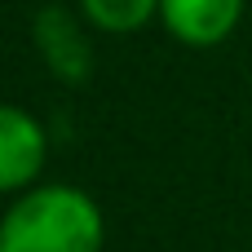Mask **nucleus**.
<instances>
[{
    "mask_svg": "<svg viewBox=\"0 0 252 252\" xmlns=\"http://www.w3.org/2000/svg\"><path fill=\"white\" fill-rule=\"evenodd\" d=\"M106 217L97 199L66 182L18 190L0 217V252H102Z\"/></svg>",
    "mask_w": 252,
    "mask_h": 252,
    "instance_id": "obj_1",
    "label": "nucleus"
},
{
    "mask_svg": "<svg viewBox=\"0 0 252 252\" xmlns=\"http://www.w3.org/2000/svg\"><path fill=\"white\" fill-rule=\"evenodd\" d=\"M84 13H71L66 4H44L31 22L35 49L44 58V66L62 80V84H84L93 71V44L84 31Z\"/></svg>",
    "mask_w": 252,
    "mask_h": 252,
    "instance_id": "obj_2",
    "label": "nucleus"
},
{
    "mask_svg": "<svg viewBox=\"0 0 252 252\" xmlns=\"http://www.w3.org/2000/svg\"><path fill=\"white\" fill-rule=\"evenodd\" d=\"M44 155H49V137H44L40 120L18 102L0 106V190L18 195V190L35 186Z\"/></svg>",
    "mask_w": 252,
    "mask_h": 252,
    "instance_id": "obj_3",
    "label": "nucleus"
},
{
    "mask_svg": "<svg viewBox=\"0 0 252 252\" xmlns=\"http://www.w3.org/2000/svg\"><path fill=\"white\" fill-rule=\"evenodd\" d=\"M248 0H159V27L186 49H217L244 22Z\"/></svg>",
    "mask_w": 252,
    "mask_h": 252,
    "instance_id": "obj_4",
    "label": "nucleus"
},
{
    "mask_svg": "<svg viewBox=\"0 0 252 252\" xmlns=\"http://www.w3.org/2000/svg\"><path fill=\"white\" fill-rule=\"evenodd\" d=\"M75 4L89 18V27L106 35H133L159 18V0H75Z\"/></svg>",
    "mask_w": 252,
    "mask_h": 252,
    "instance_id": "obj_5",
    "label": "nucleus"
}]
</instances>
